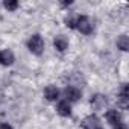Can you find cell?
Masks as SVG:
<instances>
[{"label": "cell", "mask_w": 129, "mask_h": 129, "mask_svg": "<svg viewBox=\"0 0 129 129\" xmlns=\"http://www.w3.org/2000/svg\"><path fill=\"white\" fill-rule=\"evenodd\" d=\"M0 62L5 64V66H11L14 62V55L11 50H5V52H0Z\"/></svg>", "instance_id": "cell-10"}, {"label": "cell", "mask_w": 129, "mask_h": 129, "mask_svg": "<svg viewBox=\"0 0 129 129\" xmlns=\"http://www.w3.org/2000/svg\"><path fill=\"white\" fill-rule=\"evenodd\" d=\"M44 94H46V99L47 100H56L58 96H59V90L53 85H49L46 90H44Z\"/></svg>", "instance_id": "cell-9"}, {"label": "cell", "mask_w": 129, "mask_h": 129, "mask_svg": "<svg viewBox=\"0 0 129 129\" xmlns=\"http://www.w3.org/2000/svg\"><path fill=\"white\" fill-rule=\"evenodd\" d=\"M3 100H5V94H3L2 91H0V105L3 103Z\"/></svg>", "instance_id": "cell-18"}, {"label": "cell", "mask_w": 129, "mask_h": 129, "mask_svg": "<svg viewBox=\"0 0 129 129\" xmlns=\"http://www.w3.org/2000/svg\"><path fill=\"white\" fill-rule=\"evenodd\" d=\"M75 27H78L82 34H85V35H88V34H91L93 32V23H91V20L88 18V17H85V15H81V17H78L76 18V26Z\"/></svg>", "instance_id": "cell-2"}, {"label": "cell", "mask_w": 129, "mask_h": 129, "mask_svg": "<svg viewBox=\"0 0 129 129\" xmlns=\"http://www.w3.org/2000/svg\"><path fill=\"white\" fill-rule=\"evenodd\" d=\"M64 94H66L67 100L69 102H78L81 99V90L79 88H75V87H67L66 90H64Z\"/></svg>", "instance_id": "cell-4"}, {"label": "cell", "mask_w": 129, "mask_h": 129, "mask_svg": "<svg viewBox=\"0 0 129 129\" xmlns=\"http://www.w3.org/2000/svg\"><path fill=\"white\" fill-rule=\"evenodd\" d=\"M106 120L115 127L117 124H120L121 123V115H120V112L118 111H115V109H111V111H108L106 112Z\"/></svg>", "instance_id": "cell-7"}, {"label": "cell", "mask_w": 129, "mask_h": 129, "mask_svg": "<svg viewBox=\"0 0 129 129\" xmlns=\"http://www.w3.org/2000/svg\"><path fill=\"white\" fill-rule=\"evenodd\" d=\"M3 6L9 11H15L18 8V2H15V0H6V2L3 3Z\"/></svg>", "instance_id": "cell-14"}, {"label": "cell", "mask_w": 129, "mask_h": 129, "mask_svg": "<svg viewBox=\"0 0 129 129\" xmlns=\"http://www.w3.org/2000/svg\"><path fill=\"white\" fill-rule=\"evenodd\" d=\"M56 109H58V112H59L62 117H69V115L72 114V108H70V105H69V102H67V100L59 102Z\"/></svg>", "instance_id": "cell-8"}, {"label": "cell", "mask_w": 129, "mask_h": 129, "mask_svg": "<svg viewBox=\"0 0 129 129\" xmlns=\"http://www.w3.org/2000/svg\"><path fill=\"white\" fill-rule=\"evenodd\" d=\"M55 47H56V50L64 52V50L69 47V41H67V38H66V37H62V35L56 37V38H55Z\"/></svg>", "instance_id": "cell-11"}, {"label": "cell", "mask_w": 129, "mask_h": 129, "mask_svg": "<svg viewBox=\"0 0 129 129\" xmlns=\"http://www.w3.org/2000/svg\"><path fill=\"white\" fill-rule=\"evenodd\" d=\"M27 47H29V50H30L32 53L41 55V53H43V49H44V41H43V38H41L38 34H37V35H32L30 40L27 41Z\"/></svg>", "instance_id": "cell-1"}, {"label": "cell", "mask_w": 129, "mask_h": 129, "mask_svg": "<svg viewBox=\"0 0 129 129\" xmlns=\"http://www.w3.org/2000/svg\"><path fill=\"white\" fill-rule=\"evenodd\" d=\"M70 82H72L73 85H76L75 88H78V85H81V87L85 85V79H84V76H82L81 73H75V75L70 78Z\"/></svg>", "instance_id": "cell-13"}, {"label": "cell", "mask_w": 129, "mask_h": 129, "mask_svg": "<svg viewBox=\"0 0 129 129\" xmlns=\"http://www.w3.org/2000/svg\"><path fill=\"white\" fill-rule=\"evenodd\" d=\"M118 105L121 109H126L129 106V87L127 85H124L121 88V93L118 96Z\"/></svg>", "instance_id": "cell-5"}, {"label": "cell", "mask_w": 129, "mask_h": 129, "mask_svg": "<svg viewBox=\"0 0 129 129\" xmlns=\"http://www.w3.org/2000/svg\"><path fill=\"white\" fill-rule=\"evenodd\" d=\"M99 129H100V127H99Z\"/></svg>", "instance_id": "cell-19"}, {"label": "cell", "mask_w": 129, "mask_h": 129, "mask_svg": "<svg viewBox=\"0 0 129 129\" xmlns=\"http://www.w3.org/2000/svg\"><path fill=\"white\" fill-rule=\"evenodd\" d=\"M117 47L120 50H127L129 49V38L126 35H120L117 40Z\"/></svg>", "instance_id": "cell-12"}, {"label": "cell", "mask_w": 129, "mask_h": 129, "mask_svg": "<svg viewBox=\"0 0 129 129\" xmlns=\"http://www.w3.org/2000/svg\"><path fill=\"white\" fill-rule=\"evenodd\" d=\"M114 129H126V126H124L123 123H120V124H117V126H115Z\"/></svg>", "instance_id": "cell-17"}, {"label": "cell", "mask_w": 129, "mask_h": 129, "mask_svg": "<svg viewBox=\"0 0 129 129\" xmlns=\"http://www.w3.org/2000/svg\"><path fill=\"white\" fill-rule=\"evenodd\" d=\"M76 18H78V15H69V17H66V24L69 27H75L76 26Z\"/></svg>", "instance_id": "cell-15"}, {"label": "cell", "mask_w": 129, "mask_h": 129, "mask_svg": "<svg viewBox=\"0 0 129 129\" xmlns=\"http://www.w3.org/2000/svg\"><path fill=\"white\" fill-rule=\"evenodd\" d=\"M0 129H12V126L8 124V123H2V124H0Z\"/></svg>", "instance_id": "cell-16"}, {"label": "cell", "mask_w": 129, "mask_h": 129, "mask_svg": "<svg viewBox=\"0 0 129 129\" xmlns=\"http://www.w3.org/2000/svg\"><path fill=\"white\" fill-rule=\"evenodd\" d=\"M84 129H99L100 127V121L96 115H88L84 121H82Z\"/></svg>", "instance_id": "cell-6"}, {"label": "cell", "mask_w": 129, "mask_h": 129, "mask_svg": "<svg viewBox=\"0 0 129 129\" xmlns=\"http://www.w3.org/2000/svg\"><path fill=\"white\" fill-rule=\"evenodd\" d=\"M106 105H108V99H106L103 94H94V96L91 97V106H93L94 109L100 111V109H103Z\"/></svg>", "instance_id": "cell-3"}]
</instances>
